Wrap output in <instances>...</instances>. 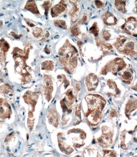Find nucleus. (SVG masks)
I'll list each match as a JSON object with an SVG mask.
<instances>
[{
    "label": "nucleus",
    "mask_w": 137,
    "mask_h": 157,
    "mask_svg": "<svg viewBox=\"0 0 137 157\" xmlns=\"http://www.w3.org/2000/svg\"><path fill=\"white\" fill-rule=\"evenodd\" d=\"M60 61L64 69L69 73H72L78 64V52L75 46L69 40H67L60 51Z\"/></svg>",
    "instance_id": "nucleus-1"
},
{
    "label": "nucleus",
    "mask_w": 137,
    "mask_h": 157,
    "mask_svg": "<svg viewBox=\"0 0 137 157\" xmlns=\"http://www.w3.org/2000/svg\"><path fill=\"white\" fill-rule=\"evenodd\" d=\"M31 48L30 44L26 45L24 50H21L18 48H15L12 52L15 60V71L22 75V77L31 74V69L26 64V61L29 56Z\"/></svg>",
    "instance_id": "nucleus-2"
},
{
    "label": "nucleus",
    "mask_w": 137,
    "mask_h": 157,
    "mask_svg": "<svg viewBox=\"0 0 137 157\" xmlns=\"http://www.w3.org/2000/svg\"><path fill=\"white\" fill-rule=\"evenodd\" d=\"M39 97V93H34V92H31V91L26 92L25 94L23 95V99L24 101H25V102L31 106V110L28 113V118H27L28 127L31 131L33 129V126H34V109H35L37 102H38Z\"/></svg>",
    "instance_id": "nucleus-3"
},
{
    "label": "nucleus",
    "mask_w": 137,
    "mask_h": 157,
    "mask_svg": "<svg viewBox=\"0 0 137 157\" xmlns=\"http://www.w3.org/2000/svg\"><path fill=\"white\" fill-rule=\"evenodd\" d=\"M85 100L87 103V111H102L106 105V101L103 97L98 94H88L85 97Z\"/></svg>",
    "instance_id": "nucleus-4"
},
{
    "label": "nucleus",
    "mask_w": 137,
    "mask_h": 157,
    "mask_svg": "<svg viewBox=\"0 0 137 157\" xmlns=\"http://www.w3.org/2000/svg\"><path fill=\"white\" fill-rule=\"evenodd\" d=\"M126 66L124 61L122 58H115L113 61L108 62L101 70V74H107L108 72H111L113 74H116L118 72L121 71Z\"/></svg>",
    "instance_id": "nucleus-5"
},
{
    "label": "nucleus",
    "mask_w": 137,
    "mask_h": 157,
    "mask_svg": "<svg viewBox=\"0 0 137 157\" xmlns=\"http://www.w3.org/2000/svg\"><path fill=\"white\" fill-rule=\"evenodd\" d=\"M113 131L111 127L107 126H102V135L98 139V143L102 147H108L112 143Z\"/></svg>",
    "instance_id": "nucleus-6"
},
{
    "label": "nucleus",
    "mask_w": 137,
    "mask_h": 157,
    "mask_svg": "<svg viewBox=\"0 0 137 157\" xmlns=\"http://www.w3.org/2000/svg\"><path fill=\"white\" fill-rule=\"evenodd\" d=\"M68 134H72V141L74 146L76 147H80L84 144V139H86V134L84 131L79 129H74L68 131Z\"/></svg>",
    "instance_id": "nucleus-7"
},
{
    "label": "nucleus",
    "mask_w": 137,
    "mask_h": 157,
    "mask_svg": "<svg viewBox=\"0 0 137 157\" xmlns=\"http://www.w3.org/2000/svg\"><path fill=\"white\" fill-rule=\"evenodd\" d=\"M43 92L44 95L46 97V100L47 102H50L52 97V93H53V82L52 78L51 76L45 74L43 77Z\"/></svg>",
    "instance_id": "nucleus-8"
},
{
    "label": "nucleus",
    "mask_w": 137,
    "mask_h": 157,
    "mask_svg": "<svg viewBox=\"0 0 137 157\" xmlns=\"http://www.w3.org/2000/svg\"><path fill=\"white\" fill-rule=\"evenodd\" d=\"M123 30L126 32L132 35L133 36H136L137 35V20L135 17L128 18L126 23L122 27Z\"/></svg>",
    "instance_id": "nucleus-9"
},
{
    "label": "nucleus",
    "mask_w": 137,
    "mask_h": 157,
    "mask_svg": "<svg viewBox=\"0 0 137 157\" xmlns=\"http://www.w3.org/2000/svg\"><path fill=\"white\" fill-rule=\"evenodd\" d=\"M60 105L63 112V119H62V123H63V125H65V124L68 123V120L67 119H68V115H71V113L72 105L73 104H71V102H68V100L66 99V97H63L60 101Z\"/></svg>",
    "instance_id": "nucleus-10"
},
{
    "label": "nucleus",
    "mask_w": 137,
    "mask_h": 157,
    "mask_svg": "<svg viewBox=\"0 0 137 157\" xmlns=\"http://www.w3.org/2000/svg\"><path fill=\"white\" fill-rule=\"evenodd\" d=\"M11 115V108L4 98H0V118L6 119Z\"/></svg>",
    "instance_id": "nucleus-11"
},
{
    "label": "nucleus",
    "mask_w": 137,
    "mask_h": 157,
    "mask_svg": "<svg viewBox=\"0 0 137 157\" xmlns=\"http://www.w3.org/2000/svg\"><path fill=\"white\" fill-rule=\"evenodd\" d=\"M85 116L87 119L91 126H96L99 123L102 119V111H92V112H86Z\"/></svg>",
    "instance_id": "nucleus-12"
},
{
    "label": "nucleus",
    "mask_w": 137,
    "mask_h": 157,
    "mask_svg": "<svg viewBox=\"0 0 137 157\" xmlns=\"http://www.w3.org/2000/svg\"><path fill=\"white\" fill-rule=\"evenodd\" d=\"M58 143H59V147H60V150L63 151V153L67 154V155H69V154L73 152L74 151L73 147H71L68 143H66L65 138H64L63 133L58 134Z\"/></svg>",
    "instance_id": "nucleus-13"
},
{
    "label": "nucleus",
    "mask_w": 137,
    "mask_h": 157,
    "mask_svg": "<svg viewBox=\"0 0 137 157\" xmlns=\"http://www.w3.org/2000/svg\"><path fill=\"white\" fill-rule=\"evenodd\" d=\"M85 84L88 90L93 91L97 88L98 84H99V78L97 76L95 75L94 73H90L86 77Z\"/></svg>",
    "instance_id": "nucleus-14"
},
{
    "label": "nucleus",
    "mask_w": 137,
    "mask_h": 157,
    "mask_svg": "<svg viewBox=\"0 0 137 157\" xmlns=\"http://www.w3.org/2000/svg\"><path fill=\"white\" fill-rule=\"evenodd\" d=\"M47 118L48 119V122L51 124L53 126L57 127L59 125V115L58 113L56 112V110L54 108H50L48 110L47 114Z\"/></svg>",
    "instance_id": "nucleus-15"
},
{
    "label": "nucleus",
    "mask_w": 137,
    "mask_h": 157,
    "mask_svg": "<svg viewBox=\"0 0 137 157\" xmlns=\"http://www.w3.org/2000/svg\"><path fill=\"white\" fill-rule=\"evenodd\" d=\"M67 8V3L65 1H60V3L56 4L55 6L52 7L51 13L52 17H56L59 15H60L61 13H63Z\"/></svg>",
    "instance_id": "nucleus-16"
},
{
    "label": "nucleus",
    "mask_w": 137,
    "mask_h": 157,
    "mask_svg": "<svg viewBox=\"0 0 137 157\" xmlns=\"http://www.w3.org/2000/svg\"><path fill=\"white\" fill-rule=\"evenodd\" d=\"M120 52L123 54H126V55H129L131 56H132V57L136 56V52L135 50V44H134V42L132 41L128 42L127 44L124 45V48H123L122 50H120Z\"/></svg>",
    "instance_id": "nucleus-17"
},
{
    "label": "nucleus",
    "mask_w": 137,
    "mask_h": 157,
    "mask_svg": "<svg viewBox=\"0 0 137 157\" xmlns=\"http://www.w3.org/2000/svg\"><path fill=\"white\" fill-rule=\"evenodd\" d=\"M10 45L4 39L0 40V61L3 62L6 60V53L9 50Z\"/></svg>",
    "instance_id": "nucleus-18"
},
{
    "label": "nucleus",
    "mask_w": 137,
    "mask_h": 157,
    "mask_svg": "<svg viewBox=\"0 0 137 157\" xmlns=\"http://www.w3.org/2000/svg\"><path fill=\"white\" fill-rule=\"evenodd\" d=\"M103 20L104 23H106L107 25H111V26L115 25L117 23L116 17L111 12L105 13V14L103 15Z\"/></svg>",
    "instance_id": "nucleus-19"
},
{
    "label": "nucleus",
    "mask_w": 137,
    "mask_h": 157,
    "mask_svg": "<svg viewBox=\"0 0 137 157\" xmlns=\"http://www.w3.org/2000/svg\"><path fill=\"white\" fill-rule=\"evenodd\" d=\"M137 108V100L136 98H132L130 99L129 101L128 102L127 105H126L125 107V114L129 118L130 116V113L134 111Z\"/></svg>",
    "instance_id": "nucleus-20"
},
{
    "label": "nucleus",
    "mask_w": 137,
    "mask_h": 157,
    "mask_svg": "<svg viewBox=\"0 0 137 157\" xmlns=\"http://www.w3.org/2000/svg\"><path fill=\"white\" fill-rule=\"evenodd\" d=\"M96 44H97V46H99V47L101 48L103 52H108L112 49V47L111 44H107V43H105V42H103L99 38H96Z\"/></svg>",
    "instance_id": "nucleus-21"
},
{
    "label": "nucleus",
    "mask_w": 137,
    "mask_h": 157,
    "mask_svg": "<svg viewBox=\"0 0 137 157\" xmlns=\"http://www.w3.org/2000/svg\"><path fill=\"white\" fill-rule=\"evenodd\" d=\"M84 157H102L100 152L92 147H88L87 148L84 152Z\"/></svg>",
    "instance_id": "nucleus-22"
},
{
    "label": "nucleus",
    "mask_w": 137,
    "mask_h": 157,
    "mask_svg": "<svg viewBox=\"0 0 137 157\" xmlns=\"http://www.w3.org/2000/svg\"><path fill=\"white\" fill-rule=\"evenodd\" d=\"M121 77H122V80L125 83H127V84L131 83V81H132V79H133V72H132V70H131V69L126 70L125 72L123 73V74L121 75Z\"/></svg>",
    "instance_id": "nucleus-23"
},
{
    "label": "nucleus",
    "mask_w": 137,
    "mask_h": 157,
    "mask_svg": "<svg viewBox=\"0 0 137 157\" xmlns=\"http://www.w3.org/2000/svg\"><path fill=\"white\" fill-rule=\"evenodd\" d=\"M25 9L27 10H30L34 14H39V11L38 10V7L36 6V3L34 1H27L25 6Z\"/></svg>",
    "instance_id": "nucleus-24"
},
{
    "label": "nucleus",
    "mask_w": 137,
    "mask_h": 157,
    "mask_svg": "<svg viewBox=\"0 0 137 157\" xmlns=\"http://www.w3.org/2000/svg\"><path fill=\"white\" fill-rule=\"evenodd\" d=\"M107 83L108 87L110 88V90H111V94H112V95H114V96H118V95H119L120 91L119 89H118L115 82H113V81H111V80H107Z\"/></svg>",
    "instance_id": "nucleus-25"
},
{
    "label": "nucleus",
    "mask_w": 137,
    "mask_h": 157,
    "mask_svg": "<svg viewBox=\"0 0 137 157\" xmlns=\"http://www.w3.org/2000/svg\"><path fill=\"white\" fill-rule=\"evenodd\" d=\"M81 122V104H78L76 107V116H75L74 124L77 125Z\"/></svg>",
    "instance_id": "nucleus-26"
},
{
    "label": "nucleus",
    "mask_w": 137,
    "mask_h": 157,
    "mask_svg": "<svg viewBox=\"0 0 137 157\" xmlns=\"http://www.w3.org/2000/svg\"><path fill=\"white\" fill-rule=\"evenodd\" d=\"M54 66H55V64L51 60L45 61L41 64V69L43 70H48V71H49V70H52L54 69Z\"/></svg>",
    "instance_id": "nucleus-27"
},
{
    "label": "nucleus",
    "mask_w": 137,
    "mask_h": 157,
    "mask_svg": "<svg viewBox=\"0 0 137 157\" xmlns=\"http://www.w3.org/2000/svg\"><path fill=\"white\" fill-rule=\"evenodd\" d=\"M0 91L1 93L6 94V95H12L13 94V89L10 87V85H1L0 86Z\"/></svg>",
    "instance_id": "nucleus-28"
},
{
    "label": "nucleus",
    "mask_w": 137,
    "mask_h": 157,
    "mask_svg": "<svg viewBox=\"0 0 137 157\" xmlns=\"http://www.w3.org/2000/svg\"><path fill=\"white\" fill-rule=\"evenodd\" d=\"M126 40H127V37L124 36H119L116 40V42L115 43V47L117 48L118 50L120 49V48L123 46L124 44V43L126 42Z\"/></svg>",
    "instance_id": "nucleus-29"
},
{
    "label": "nucleus",
    "mask_w": 137,
    "mask_h": 157,
    "mask_svg": "<svg viewBox=\"0 0 137 157\" xmlns=\"http://www.w3.org/2000/svg\"><path fill=\"white\" fill-rule=\"evenodd\" d=\"M115 5L116 7L117 10H120L123 13H125L126 12V2L125 1H120V0H116L115 1Z\"/></svg>",
    "instance_id": "nucleus-30"
},
{
    "label": "nucleus",
    "mask_w": 137,
    "mask_h": 157,
    "mask_svg": "<svg viewBox=\"0 0 137 157\" xmlns=\"http://www.w3.org/2000/svg\"><path fill=\"white\" fill-rule=\"evenodd\" d=\"M66 99L68 100V102H71V104L74 103V102H75V96H74V94H73V91H72V90H69L67 91V93H66Z\"/></svg>",
    "instance_id": "nucleus-31"
},
{
    "label": "nucleus",
    "mask_w": 137,
    "mask_h": 157,
    "mask_svg": "<svg viewBox=\"0 0 137 157\" xmlns=\"http://www.w3.org/2000/svg\"><path fill=\"white\" fill-rule=\"evenodd\" d=\"M90 32L92 33L94 36H95V38H98L99 36V28L97 26V23H94V24L90 28Z\"/></svg>",
    "instance_id": "nucleus-32"
},
{
    "label": "nucleus",
    "mask_w": 137,
    "mask_h": 157,
    "mask_svg": "<svg viewBox=\"0 0 137 157\" xmlns=\"http://www.w3.org/2000/svg\"><path fill=\"white\" fill-rule=\"evenodd\" d=\"M58 79L60 80V82L64 83V87H65V88H67L68 86H69L70 82H69L68 78L66 77L65 75H59L58 76Z\"/></svg>",
    "instance_id": "nucleus-33"
},
{
    "label": "nucleus",
    "mask_w": 137,
    "mask_h": 157,
    "mask_svg": "<svg viewBox=\"0 0 137 157\" xmlns=\"http://www.w3.org/2000/svg\"><path fill=\"white\" fill-rule=\"evenodd\" d=\"M54 24L58 28H60L62 29H67V24L64 20H56L54 22Z\"/></svg>",
    "instance_id": "nucleus-34"
},
{
    "label": "nucleus",
    "mask_w": 137,
    "mask_h": 157,
    "mask_svg": "<svg viewBox=\"0 0 137 157\" xmlns=\"http://www.w3.org/2000/svg\"><path fill=\"white\" fill-rule=\"evenodd\" d=\"M71 34L73 35V36H79V35L80 34V30H79L78 25L72 26L71 28Z\"/></svg>",
    "instance_id": "nucleus-35"
},
{
    "label": "nucleus",
    "mask_w": 137,
    "mask_h": 157,
    "mask_svg": "<svg viewBox=\"0 0 137 157\" xmlns=\"http://www.w3.org/2000/svg\"><path fill=\"white\" fill-rule=\"evenodd\" d=\"M43 29L41 28H34L33 30V35L34 37L38 38V37H40L43 36Z\"/></svg>",
    "instance_id": "nucleus-36"
},
{
    "label": "nucleus",
    "mask_w": 137,
    "mask_h": 157,
    "mask_svg": "<svg viewBox=\"0 0 137 157\" xmlns=\"http://www.w3.org/2000/svg\"><path fill=\"white\" fill-rule=\"evenodd\" d=\"M103 157H117L116 153L114 151L104 150V156Z\"/></svg>",
    "instance_id": "nucleus-37"
},
{
    "label": "nucleus",
    "mask_w": 137,
    "mask_h": 157,
    "mask_svg": "<svg viewBox=\"0 0 137 157\" xmlns=\"http://www.w3.org/2000/svg\"><path fill=\"white\" fill-rule=\"evenodd\" d=\"M51 2L50 1H46L44 2V3L42 5V7L44 8L45 10V15H47V11H48V9L51 7Z\"/></svg>",
    "instance_id": "nucleus-38"
},
{
    "label": "nucleus",
    "mask_w": 137,
    "mask_h": 157,
    "mask_svg": "<svg viewBox=\"0 0 137 157\" xmlns=\"http://www.w3.org/2000/svg\"><path fill=\"white\" fill-rule=\"evenodd\" d=\"M102 36H103V38L105 40H109L111 39V33H110L108 30H103Z\"/></svg>",
    "instance_id": "nucleus-39"
},
{
    "label": "nucleus",
    "mask_w": 137,
    "mask_h": 157,
    "mask_svg": "<svg viewBox=\"0 0 137 157\" xmlns=\"http://www.w3.org/2000/svg\"><path fill=\"white\" fill-rule=\"evenodd\" d=\"M125 135H126V131H123L121 135V147L123 149H127L125 144Z\"/></svg>",
    "instance_id": "nucleus-40"
},
{
    "label": "nucleus",
    "mask_w": 137,
    "mask_h": 157,
    "mask_svg": "<svg viewBox=\"0 0 137 157\" xmlns=\"http://www.w3.org/2000/svg\"><path fill=\"white\" fill-rule=\"evenodd\" d=\"M95 3L98 8H102L104 6V3L102 1H95Z\"/></svg>",
    "instance_id": "nucleus-41"
},
{
    "label": "nucleus",
    "mask_w": 137,
    "mask_h": 157,
    "mask_svg": "<svg viewBox=\"0 0 137 157\" xmlns=\"http://www.w3.org/2000/svg\"><path fill=\"white\" fill-rule=\"evenodd\" d=\"M116 115H117L116 111H115V110H111V113H110V116H111V118H113V117H115V116H116Z\"/></svg>",
    "instance_id": "nucleus-42"
},
{
    "label": "nucleus",
    "mask_w": 137,
    "mask_h": 157,
    "mask_svg": "<svg viewBox=\"0 0 137 157\" xmlns=\"http://www.w3.org/2000/svg\"><path fill=\"white\" fill-rule=\"evenodd\" d=\"M75 88H76V91H79L80 90V84L79 82H76V86H75Z\"/></svg>",
    "instance_id": "nucleus-43"
},
{
    "label": "nucleus",
    "mask_w": 137,
    "mask_h": 157,
    "mask_svg": "<svg viewBox=\"0 0 137 157\" xmlns=\"http://www.w3.org/2000/svg\"><path fill=\"white\" fill-rule=\"evenodd\" d=\"M87 15H84V16H83V18H82V20H81V23H86V21H87Z\"/></svg>",
    "instance_id": "nucleus-44"
},
{
    "label": "nucleus",
    "mask_w": 137,
    "mask_h": 157,
    "mask_svg": "<svg viewBox=\"0 0 137 157\" xmlns=\"http://www.w3.org/2000/svg\"><path fill=\"white\" fill-rule=\"evenodd\" d=\"M48 36H49V32H48V31H46L45 36H43V39H42V41L43 42L44 40H45L46 39H47V38H48Z\"/></svg>",
    "instance_id": "nucleus-45"
},
{
    "label": "nucleus",
    "mask_w": 137,
    "mask_h": 157,
    "mask_svg": "<svg viewBox=\"0 0 137 157\" xmlns=\"http://www.w3.org/2000/svg\"><path fill=\"white\" fill-rule=\"evenodd\" d=\"M44 51H45V52H47V54H49V53H50V51H49V49H48V48H47V47L45 48V50H44Z\"/></svg>",
    "instance_id": "nucleus-46"
},
{
    "label": "nucleus",
    "mask_w": 137,
    "mask_h": 157,
    "mask_svg": "<svg viewBox=\"0 0 137 157\" xmlns=\"http://www.w3.org/2000/svg\"><path fill=\"white\" fill-rule=\"evenodd\" d=\"M26 23L29 24V25H30L31 27H33V26H34V24H33V23H30V22H29V21H27V22H26Z\"/></svg>",
    "instance_id": "nucleus-47"
},
{
    "label": "nucleus",
    "mask_w": 137,
    "mask_h": 157,
    "mask_svg": "<svg viewBox=\"0 0 137 157\" xmlns=\"http://www.w3.org/2000/svg\"><path fill=\"white\" fill-rule=\"evenodd\" d=\"M2 26V21L0 20V28H1Z\"/></svg>",
    "instance_id": "nucleus-48"
},
{
    "label": "nucleus",
    "mask_w": 137,
    "mask_h": 157,
    "mask_svg": "<svg viewBox=\"0 0 137 157\" xmlns=\"http://www.w3.org/2000/svg\"><path fill=\"white\" fill-rule=\"evenodd\" d=\"M133 157H137V156H133Z\"/></svg>",
    "instance_id": "nucleus-49"
}]
</instances>
